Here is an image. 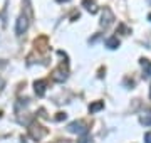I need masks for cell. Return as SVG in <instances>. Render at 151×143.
Listing matches in <instances>:
<instances>
[{"mask_svg":"<svg viewBox=\"0 0 151 143\" xmlns=\"http://www.w3.org/2000/svg\"><path fill=\"white\" fill-rule=\"evenodd\" d=\"M52 79L57 81V83H64L65 79H67V69H64V66H60L59 69H55L52 72Z\"/></svg>","mask_w":151,"mask_h":143,"instance_id":"5b68a950","label":"cell"},{"mask_svg":"<svg viewBox=\"0 0 151 143\" xmlns=\"http://www.w3.org/2000/svg\"><path fill=\"white\" fill-rule=\"evenodd\" d=\"M139 64L143 66V69H145V74H143V76H145L146 79H151V62L148 59H141Z\"/></svg>","mask_w":151,"mask_h":143,"instance_id":"52a82bcc","label":"cell"},{"mask_svg":"<svg viewBox=\"0 0 151 143\" xmlns=\"http://www.w3.org/2000/svg\"><path fill=\"white\" fill-rule=\"evenodd\" d=\"M139 121H141V125H145V126H151V111L143 113L139 116Z\"/></svg>","mask_w":151,"mask_h":143,"instance_id":"30bf717a","label":"cell"},{"mask_svg":"<svg viewBox=\"0 0 151 143\" xmlns=\"http://www.w3.org/2000/svg\"><path fill=\"white\" fill-rule=\"evenodd\" d=\"M106 47H108V49H118L119 47V39L118 37L106 39Z\"/></svg>","mask_w":151,"mask_h":143,"instance_id":"9c48e42d","label":"cell"},{"mask_svg":"<svg viewBox=\"0 0 151 143\" xmlns=\"http://www.w3.org/2000/svg\"><path fill=\"white\" fill-rule=\"evenodd\" d=\"M148 19H150V20H151V14H150V15H148Z\"/></svg>","mask_w":151,"mask_h":143,"instance_id":"9a60e30c","label":"cell"},{"mask_svg":"<svg viewBox=\"0 0 151 143\" xmlns=\"http://www.w3.org/2000/svg\"><path fill=\"white\" fill-rule=\"evenodd\" d=\"M29 133H30V136L34 138V140H40V138L45 135V130H44L40 125H30V128H29Z\"/></svg>","mask_w":151,"mask_h":143,"instance_id":"277c9868","label":"cell"},{"mask_svg":"<svg viewBox=\"0 0 151 143\" xmlns=\"http://www.w3.org/2000/svg\"><path fill=\"white\" fill-rule=\"evenodd\" d=\"M150 98H151V93H150Z\"/></svg>","mask_w":151,"mask_h":143,"instance_id":"e0dca14e","label":"cell"},{"mask_svg":"<svg viewBox=\"0 0 151 143\" xmlns=\"http://www.w3.org/2000/svg\"><path fill=\"white\" fill-rule=\"evenodd\" d=\"M148 2H150V4H151V0H148Z\"/></svg>","mask_w":151,"mask_h":143,"instance_id":"2e32d148","label":"cell"},{"mask_svg":"<svg viewBox=\"0 0 151 143\" xmlns=\"http://www.w3.org/2000/svg\"><path fill=\"white\" fill-rule=\"evenodd\" d=\"M45 81H35L34 83V88H35V93H37V96H44L45 94Z\"/></svg>","mask_w":151,"mask_h":143,"instance_id":"ba28073f","label":"cell"},{"mask_svg":"<svg viewBox=\"0 0 151 143\" xmlns=\"http://www.w3.org/2000/svg\"><path fill=\"white\" fill-rule=\"evenodd\" d=\"M57 2H69V0H57Z\"/></svg>","mask_w":151,"mask_h":143,"instance_id":"5bb4252c","label":"cell"},{"mask_svg":"<svg viewBox=\"0 0 151 143\" xmlns=\"http://www.w3.org/2000/svg\"><path fill=\"white\" fill-rule=\"evenodd\" d=\"M82 7H84L87 12H91V14H97V10H99L94 0H82Z\"/></svg>","mask_w":151,"mask_h":143,"instance_id":"8992f818","label":"cell"},{"mask_svg":"<svg viewBox=\"0 0 151 143\" xmlns=\"http://www.w3.org/2000/svg\"><path fill=\"white\" fill-rule=\"evenodd\" d=\"M64 118H65V115H64V113H59V116H57L55 120H57V121H60V120H64Z\"/></svg>","mask_w":151,"mask_h":143,"instance_id":"4fadbf2b","label":"cell"},{"mask_svg":"<svg viewBox=\"0 0 151 143\" xmlns=\"http://www.w3.org/2000/svg\"><path fill=\"white\" fill-rule=\"evenodd\" d=\"M145 143H151V131L145 133Z\"/></svg>","mask_w":151,"mask_h":143,"instance_id":"7c38bea8","label":"cell"},{"mask_svg":"<svg viewBox=\"0 0 151 143\" xmlns=\"http://www.w3.org/2000/svg\"><path fill=\"white\" fill-rule=\"evenodd\" d=\"M113 22H114V14H113V10H111L109 7H106L104 12H103V17H101V27L108 29Z\"/></svg>","mask_w":151,"mask_h":143,"instance_id":"7a4b0ae2","label":"cell"},{"mask_svg":"<svg viewBox=\"0 0 151 143\" xmlns=\"http://www.w3.org/2000/svg\"><path fill=\"white\" fill-rule=\"evenodd\" d=\"M103 108H104V103H103V101H96V103H92V105L89 106V111H91V113H96V111L103 110Z\"/></svg>","mask_w":151,"mask_h":143,"instance_id":"8fae6325","label":"cell"},{"mask_svg":"<svg viewBox=\"0 0 151 143\" xmlns=\"http://www.w3.org/2000/svg\"><path fill=\"white\" fill-rule=\"evenodd\" d=\"M29 29V20L25 15H20L19 19H17V24H15V32L17 35H22L24 32H27Z\"/></svg>","mask_w":151,"mask_h":143,"instance_id":"3957f363","label":"cell"},{"mask_svg":"<svg viewBox=\"0 0 151 143\" xmlns=\"http://www.w3.org/2000/svg\"><path fill=\"white\" fill-rule=\"evenodd\" d=\"M70 133H77V135H86L87 133V126L84 121H72L69 126H67Z\"/></svg>","mask_w":151,"mask_h":143,"instance_id":"6da1fadb","label":"cell"}]
</instances>
